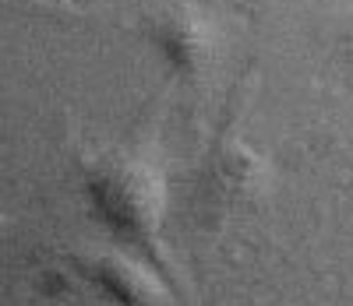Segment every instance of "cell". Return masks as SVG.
<instances>
[{"label": "cell", "instance_id": "obj_5", "mask_svg": "<svg viewBox=\"0 0 353 306\" xmlns=\"http://www.w3.org/2000/svg\"><path fill=\"white\" fill-rule=\"evenodd\" d=\"M336 50H339V60L346 64V71L353 74V14L343 21L339 28V39H336Z\"/></svg>", "mask_w": 353, "mask_h": 306}, {"label": "cell", "instance_id": "obj_1", "mask_svg": "<svg viewBox=\"0 0 353 306\" xmlns=\"http://www.w3.org/2000/svg\"><path fill=\"white\" fill-rule=\"evenodd\" d=\"M85 197L96 222L134 254L159 257L166 219V176L149 159L110 151L85 173Z\"/></svg>", "mask_w": 353, "mask_h": 306}, {"label": "cell", "instance_id": "obj_4", "mask_svg": "<svg viewBox=\"0 0 353 306\" xmlns=\"http://www.w3.org/2000/svg\"><path fill=\"white\" fill-rule=\"evenodd\" d=\"M81 271L110 306H170V289L163 274L141 261V254L110 247L81 261Z\"/></svg>", "mask_w": 353, "mask_h": 306}, {"label": "cell", "instance_id": "obj_3", "mask_svg": "<svg viewBox=\"0 0 353 306\" xmlns=\"http://www.w3.org/2000/svg\"><path fill=\"white\" fill-rule=\"evenodd\" d=\"M149 43L181 78H205L219 60V28L198 4H170L149 21Z\"/></svg>", "mask_w": 353, "mask_h": 306}, {"label": "cell", "instance_id": "obj_2", "mask_svg": "<svg viewBox=\"0 0 353 306\" xmlns=\"http://www.w3.org/2000/svg\"><path fill=\"white\" fill-rule=\"evenodd\" d=\"M272 187V169L241 138H223L205 155L194 179V211L205 222H226L251 211Z\"/></svg>", "mask_w": 353, "mask_h": 306}]
</instances>
